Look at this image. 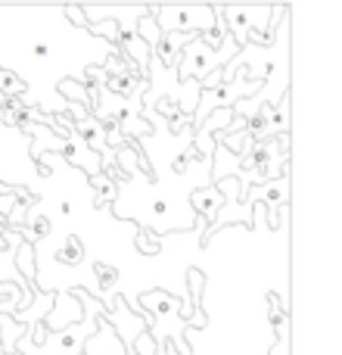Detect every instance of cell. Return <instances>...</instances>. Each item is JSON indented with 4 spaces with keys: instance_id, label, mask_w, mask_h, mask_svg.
<instances>
[{
    "instance_id": "obj_9",
    "label": "cell",
    "mask_w": 342,
    "mask_h": 355,
    "mask_svg": "<svg viewBox=\"0 0 342 355\" xmlns=\"http://www.w3.org/2000/svg\"><path fill=\"white\" fill-rule=\"evenodd\" d=\"M31 234H35V237H47L50 234V218L47 215H37V218L31 221Z\"/></svg>"
},
{
    "instance_id": "obj_1",
    "label": "cell",
    "mask_w": 342,
    "mask_h": 355,
    "mask_svg": "<svg viewBox=\"0 0 342 355\" xmlns=\"http://www.w3.org/2000/svg\"><path fill=\"white\" fill-rule=\"evenodd\" d=\"M153 19L162 35L181 31V35H202L215 25V6H171V10H153Z\"/></svg>"
},
{
    "instance_id": "obj_5",
    "label": "cell",
    "mask_w": 342,
    "mask_h": 355,
    "mask_svg": "<svg viewBox=\"0 0 342 355\" xmlns=\"http://www.w3.org/2000/svg\"><path fill=\"white\" fill-rule=\"evenodd\" d=\"M25 91H28L25 78H19V75L10 72V69H0V97L3 100H19Z\"/></svg>"
},
{
    "instance_id": "obj_6",
    "label": "cell",
    "mask_w": 342,
    "mask_h": 355,
    "mask_svg": "<svg viewBox=\"0 0 342 355\" xmlns=\"http://www.w3.org/2000/svg\"><path fill=\"white\" fill-rule=\"evenodd\" d=\"M81 256H84V250H81L78 237H69L66 243H62V250L56 252V259H60V262H69V265H78Z\"/></svg>"
},
{
    "instance_id": "obj_11",
    "label": "cell",
    "mask_w": 342,
    "mask_h": 355,
    "mask_svg": "<svg viewBox=\"0 0 342 355\" xmlns=\"http://www.w3.org/2000/svg\"><path fill=\"white\" fill-rule=\"evenodd\" d=\"M66 16L69 19H75V22H81L87 28V22H84V10H66Z\"/></svg>"
},
{
    "instance_id": "obj_12",
    "label": "cell",
    "mask_w": 342,
    "mask_h": 355,
    "mask_svg": "<svg viewBox=\"0 0 342 355\" xmlns=\"http://www.w3.org/2000/svg\"><path fill=\"white\" fill-rule=\"evenodd\" d=\"M3 103H6V100H3V97H0V110H3Z\"/></svg>"
},
{
    "instance_id": "obj_10",
    "label": "cell",
    "mask_w": 342,
    "mask_h": 355,
    "mask_svg": "<svg viewBox=\"0 0 342 355\" xmlns=\"http://www.w3.org/2000/svg\"><path fill=\"white\" fill-rule=\"evenodd\" d=\"M31 53H35V60H44V56L50 53V47H47V44H41V41H37L35 47H31Z\"/></svg>"
},
{
    "instance_id": "obj_4",
    "label": "cell",
    "mask_w": 342,
    "mask_h": 355,
    "mask_svg": "<svg viewBox=\"0 0 342 355\" xmlns=\"http://www.w3.org/2000/svg\"><path fill=\"white\" fill-rule=\"evenodd\" d=\"M221 202H224V193H221L218 184H215V187H208V190H199V193H193V209L199 215H206V218H218Z\"/></svg>"
},
{
    "instance_id": "obj_2",
    "label": "cell",
    "mask_w": 342,
    "mask_h": 355,
    "mask_svg": "<svg viewBox=\"0 0 342 355\" xmlns=\"http://www.w3.org/2000/svg\"><path fill=\"white\" fill-rule=\"evenodd\" d=\"M215 69H221L218 66V53H212V50H208L199 37L181 50V75L187 81H193V78L202 81L206 75H212Z\"/></svg>"
},
{
    "instance_id": "obj_8",
    "label": "cell",
    "mask_w": 342,
    "mask_h": 355,
    "mask_svg": "<svg viewBox=\"0 0 342 355\" xmlns=\"http://www.w3.org/2000/svg\"><path fill=\"white\" fill-rule=\"evenodd\" d=\"M137 246H141V252H150V256H153V252H159V240L150 237L147 231L137 234Z\"/></svg>"
},
{
    "instance_id": "obj_3",
    "label": "cell",
    "mask_w": 342,
    "mask_h": 355,
    "mask_svg": "<svg viewBox=\"0 0 342 355\" xmlns=\"http://www.w3.org/2000/svg\"><path fill=\"white\" fill-rule=\"evenodd\" d=\"M283 200H287V175L249 190V202H283Z\"/></svg>"
},
{
    "instance_id": "obj_7",
    "label": "cell",
    "mask_w": 342,
    "mask_h": 355,
    "mask_svg": "<svg viewBox=\"0 0 342 355\" xmlns=\"http://www.w3.org/2000/svg\"><path fill=\"white\" fill-rule=\"evenodd\" d=\"M91 187L100 193V202H106V200H116V184H112L109 178H103L100 172H93V175H91Z\"/></svg>"
}]
</instances>
